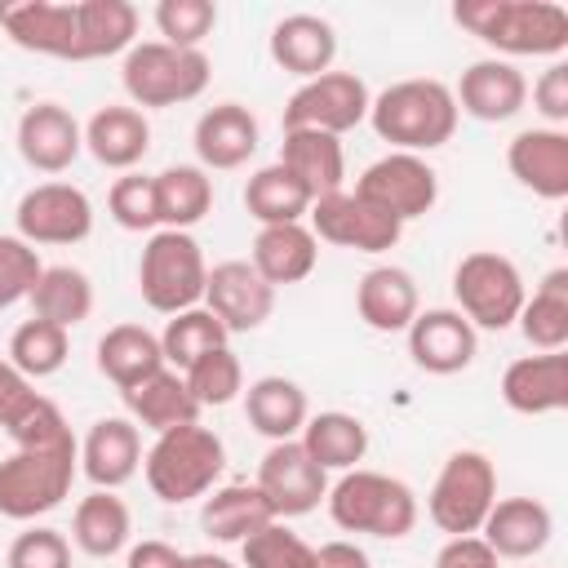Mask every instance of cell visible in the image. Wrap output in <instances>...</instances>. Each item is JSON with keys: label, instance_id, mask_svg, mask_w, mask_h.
Masks as SVG:
<instances>
[{"label": "cell", "instance_id": "6da1fadb", "mask_svg": "<svg viewBox=\"0 0 568 568\" xmlns=\"http://www.w3.org/2000/svg\"><path fill=\"white\" fill-rule=\"evenodd\" d=\"M453 22L510 58H559L568 49V9L555 0H457Z\"/></svg>", "mask_w": 568, "mask_h": 568}, {"label": "cell", "instance_id": "7a4b0ae2", "mask_svg": "<svg viewBox=\"0 0 568 568\" xmlns=\"http://www.w3.org/2000/svg\"><path fill=\"white\" fill-rule=\"evenodd\" d=\"M457 120H462V111L453 102V89L430 75L395 80L368 102L373 133L382 142H390V151H408V155H426V151H439L444 142H453Z\"/></svg>", "mask_w": 568, "mask_h": 568}, {"label": "cell", "instance_id": "3957f363", "mask_svg": "<svg viewBox=\"0 0 568 568\" xmlns=\"http://www.w3.org/2000/svg\"><path fill=\"white\" fill-rule=\"evenodd\" d=\"M222 466H226V444H222L217 430H209L200 422L155 435V444L142 453L146 488L164 506H182V501L209 497L213 484L222 479Z\"/></svg>", "mask_w": 568, "mask_h": 568}, {"label": "cell", "instance_id": "277c9868", "mask_svg": "<svg viewBox=\"0 0 568 568\" xmlns=\"http://www.w3.org/2000/svg\"><path fill=\"white\" fill-rule=\"evenodd\" d=\"M328 519L342 532H364L382 541H399L417 528V493L382 470H342L337 484H328Z\"/></svg>", "mask_w": 568, "mask_h": 568}, {"label": "cell", "instance_id": "5b68a950", "mask_svg": "<svg viewBox=\"0 0 568 568\" xmlns=\"http://www.w3.org/2000/svg\"><path fill=\"white\" fill-rule=\"evenodd\" d=\"M213 80V62L204 49H173L164 40H138L120 62V84L129 106L160 111L195 102Z\"/></svg>", "mask_w": 568, "mask_h": 568}, {"label": "cell", "instance_id": "8992f818", "mask_svg": "<svg viewBox=\"0 0 568 568\" xmlns=\"http://www.w3.org/2000/svg\"><path fill=\"white\" fill-rule=\"evenodd\" d=\"M80 475V444H53V448H13L0 462V515L31 524L49 510H58L71 497V484Z\"/></svg>", "mask_w": 568, "mask_h": 568}, {"label": "cell", "instance_id": "52a82bcc", "mask_svg": "<svg viewBox=\"0 0 568 568\" xmlns=\"http://www.w3.org/2000/svg\"><path fill=\"white\" fill-rule=\"evenodd\" d=\"M209 262L191 231H151L138 257V293L151 311L178 315L204 302Z\"/></svg>", "mask_w": 568, "mask_h": 568}, {"label": "cell", "instance_id": "ba28073f", "mask_svg": "<svg viewBox=\"0 0 568 568\" xmlns=\"http://www.w3.org/2000/svg\"><path fill=\"white\" fill-rule=\"evenodd\" d=\"M497 501V466L479 448H457L439 466L430 493H426V515L439 532L448 537H475L479 524L488 519Z\"/></svg>", "mask_w": 568, "mask_h": 568}, {"label": "cell", "instance_id": "9c48e42d", "mask_svg": "<svg viewBox=\"0 0 568 568\" xmlns=\"http://www.w3.org/2000/svg\"><path fill=\"white\" fill-rule=\"evenodd\" d=\"M453 297H457V311L475 324V333L479 328L501 333L519 320L528 288H524L519 266L506 253L475 248L453 266Z\"/></svg>", "mask_w": 568, "mask_h": 568}, {"label": "cell", "instance_id": "30bf717a", "mask_svg": "<svg viewBox=\"0 0 568 568\" xmlns=\"http://www.w3.org/2000/svg\"><path fill=\"white\" fill-rule=\"evenodd\" d=\"M368 84L355 71H324L315 80H302L284 102V129H315L342 138L346 129L368 120Z\"/></svg>", "mask_w": 568, "mask_h": 568}, {"label": "cell", "instance_id": "8fae6325", "mask_svg": "<svg viewBox=\"0 0 568 568\" xmlns=\"http://www.w3.org/2000/svg\"><path fill=\"white\" fill-rule=\"evenodd\" d=\"M13 235L36 244H80L93 235V200L75 182H36L18 195L13 209Z\"/></svg>", "mask_w": 568, "mask_h": 568}, {"label": "cell", "instance_id": "7c38bea8", "mask_svg": "<svg viewBox=\"0 0 568 568\" xmlns=\"http://www.w3.org/2000/svg\"><path fill=\"white\" fill-rule=\"evenodd\" d=\"M355 195H364L368 204H377L395 222H413V217H426L435 209V200H439V173L426 164V155L386 151L382 160H373L355 178Z\"/></svg>", "mask_w": 568, "mask_h": 568}, {"label": "cell", "instance_id": "4fadbf2b", "mask_svg": "<svg viewBox=\"0 0 568 568\" xmlns=\"http://www.w3.org/2000/svg\"><path fill=\"white\" fill-rule=\"evenodd\" d=\"M306 217H311L306 226H311L315 240L351 248V253H386L404 235V222H395L390 213H382L377 204H368L364 195H355L346 186L324 195V200H315Z\"/></svg>", "mask_w": 568, "mask_h": 568}, {"label": "cell", "instance_id": "5bb4252c", "mask_svg": "<svg viewBox=\"0 0 568 568\" xmlns=\"http://www.w3.org/2000/svg\"><path fill=\"white\" fill-rule=\"evenodd\" d=\"M262 497L271 501L275 519H297V515H311L324 497H328V470H320L311 462V453L297 444V439H284V444H271L257 462V479Z\"/></svg>", "mask_w": 568, "mask_h": 568}, {"label": "cell", "instance_id": "9a60e30c", "mask_svg": "<svg viewBox=\"0 0 568 568\" xmlns=\"http://www.w3.org/2000/svg\"><path fill=\"white\" fill-rule=\"evenodd\" d=\"M200 306L213 311V320L226 333H257L271 320V311H275V288L244 257H231V262L209 266L204 302Z\"/></svg>", "mask_w": 568, "mask_h": 568}, {"label": "cell", "instance_id": "2e32d148", "mask_svg": "<svg viewBox=\"0 0 568 568\" xmlns=\"http://www.w3.org/2000/svg\"><path fill=\"white\" fill-rule=\"evenodd\" d=\"M404 337H408L413 364L422 373H435V377H453V373L470 368L479 355V333L457 306L417 311V320L404 328Z\"/></svg>", "mask_w": 568, "mask_h": 568}, {"label": "cell", "instance_id": "e0dca14e", "mask_svg": "<svg viewBox=\"0 0 568 568\" xmlns=\"http://www.w3.org/2000/svg\"><path fill=\"white\" fill-rule=\"evenodd\" d=\"M84 151V124L62 102H36L18 115V155L36 173H67Z\"/></svg>", "mask_w": 568, "mask_h": 568}, {"label": "cell", "instance_id": "ac0fdd59", "mask_svg": "<svg viewBox=\"0 0 568 568\" xmlns=\"http://www.w3.org/2000/svg\"><path fill=\"white\" fill-rule=\"evenodd\" d=\"M0 31L27 53L75 62V0H0Z\"/></svg>", "mask_w": 568, "mask_h": 568}, {"label": "cell", "instance_id": "d6986e66", "mask_svg": "<svg viewBox=\"0 0 568 568\" xmlns=\"http://www.w3.org/2000/svg\"><path fill=\"white\" fill-rule=\"evenodd\" d=\"M453 102L462 115L479 120V124H506L524 111L528 102V80L515 62L506 58H479L462 71L457 89H453Z\"/></svg>", "mask_w": 568, "mask_h": 568}, {"label": "cell", "instance_id": "ffe728a7", "mask_svg": "<svg viewBox=\"0 0 568 568\" xmlns=\"http://www.w3.org/2000/svg\"><path fill=\"white\" fill-rule=\"evenodd\" d=\"M195 155H200V169L204 173H226V169H244L262 142V129H257V115L244 106V102H213L200 120H195Z\"/></svg>", "mask_w": 568, "mask_h": 568}, {"label": "cell", "instance_id": "44dd1931", "mask_svg": "<svg viewBox=\"0 0 568 568\" xmlns=\"http://www.w3.org/2000/svg\"><path fill=\"white\" fill-rule=\"evenodd\" d=\"M506 169L537 200H564L568 195V133L546 129V124L519 129L506 142Z\"/></svg>", "mask_w": 568, "mask_h": 568}, {"label": "cell", "instance_id": "7402d4cb", "mask_svg": "<svg viewBox=\"0 0 568 568\" xmlns=\"http://www.w3.org/2000/svg\"><path fill=\"white\" fill-rule=\"evenodd\" d=\"M501 399L519 417H546L568 408V355L537 351V355L510 359L501 373Z\"/></svg>", "mask_w": 568, "mask_h": 568}, {"label": "cell", "instance_id": "603a6c76", "mask_svg": "<svg viewBox=\"0 0 568 568\" xmlns=\"http://www.w3.org/2000/svg\"><path fill=\"white\" fill-rule=\"evenodd\" d=\"M550 532H555V515H550L546 501H537V497H497L475 537L497 559H532L550 546Z\"/></svg>", "mask_w": 568, "mask_h": 568}, {"label": "cell", "instance_id": "cb8c5ba5", "mask_svg": "<svg viewBox=\"0 0 568 568\" xmlns=\"http://www.w3.org/2000/svg\"><path fill=\"white\" fill-rule=\"evenodd\" d=\"M80 470L93 488H124L142 470V430L129 417H98L80 439Z\"/></svg>", "mask_w": 568, "mask_h": 568}, {"label": "cell", "instance_id": "d4e9b609", "mask_svg": "<svg viewBox=\"0 0 568 568\" xmlns=\"http://www.w3.org/2000/svg\"><path fill=\"white\" fill-rule=\"evenodd\" d=\"M271 62L284 71V75H297V80H315L324 71H333V58H337V31L328 18L320 13H288L271 27Z\"/></svg>", "mask_w": 568, "mask_h": 568}, {"label": "cell", "instance_id": "484cf974", "mask_svg": "<svg viewBox=\"0 0 568 568\" xmlns=\"http://www.w3.org/2000/svg\"><path fill=\"white\" fill-rule=\"evenodd\" d=\"M84 151L115 173H133L151 151V124L129 102H106L84 124Z\"/></svg>", "mask_w": 568, "mask_h": 568}, {"label": "cell", "instance_id": "4316f807", "mask_svg": "<svg viewBox=\"0 0 568 568\" xmlns=\"http://www.w3.org/2000/svg\"><path fill=\"white\" fill-rule=\"evenodd\" d=\"M355 311L373 333H404L422 311V293H417L413 271H404L395 262L364 271L355 284Z\"/></svg>", "mask_w": 568, "mask_h": 568}, {"label": "cell", "instance_id": "83f0119b", "mask_svg": "<svg viewBox=\"0 0 568 568\" xmlns=\"http://www.w3.org/2000/svg\"><path fill=\"white\" fill-rule=\"evenodd\" d=\"M320 262V240L311 235L306 222H284V226H257L253 235V253H248V266L271 284V288H284V284H302Z\"/></svg>", "mask_w": 568, "mask_h": 568}, {"label": "cell", "instance_id": "f1b7e54d", "mask_svg": "<svg viewBox=\"0 0 568 568\" xmlns=\"http://www.w3.org/2000/svg\"><path fill=\"white\" fill-rule=\"evenodd\" d=\"M124 395V408H129V422L151 430V435H164V430H178V426H191L200 422V404L195 395L186 390V377L178 368H160L151 373L146 382L120 390Z\"/></svg>", "mask_w": 568, "mask_h": 568}, {"label": "cell", "instance_id": "f546056e", "mask_svg": "<svg viewBox=\"0 0 568 568\" xmlns=\"http://www.w3.org/2000/svg\"><path fill=\"white\" fill-rule=\"evenodd\" d=\"M244 417L248 426L271 439V444H284V439H297L306 417H311V404H306V390L293 382V377H280V373H266L257 382L244 386Z\"/></svg>", "mask_w": 568, "mask_h": 568}, {"label": "cell", "instance_id": "4dcf8cb0", "mask_svg": "<svg viewBox=\"0 0 568 568\" xmlns=\"http://www.w3.org/2000/svg\"><path fill=\"white\" fill-rule=\"evenodd\" d=\"M280 164L306 186L311 200H324V195L342 191V182H346V151H342V138H333V133L284 129Z\"/></svg>", "mask_w": 568, "mask_h": 568}, {"label": "cell", "instance_id": "1f68e13d", "mask_svg": "<svg viewBox=\"0 0 568 568\" xmlns=\"http://www.w3.org/2000/svg\"><path fill=\"white\" fill-rule=\"evenodd\" d=\"M138 44V9L129 0H75V62L129 53Z\"/></svg>", "mask_w": 568, "mask_h": 568}, {"label": "cell", "instance_id": "d6a6232c", "mask_svg": "<svg viewBox=\"0 0 568 568\" xmlns=\"http://www.w3.org/2000/svg\"><path fill=\"white\" fill-rule=\"evenodd\" d=\"M98 373L115 386L129 390L138 382H146L151 373L164 368V351H160V333L142 328V324H111L98 337Z\"/></svg>", "mask_w": 568, "mask_h": 568}, {"label": "cell", "instance_id": "836d02e7", "mask_svg": "<svg viewBox=\"0 0 568 568\" xmlns=\"http://www.w3.org/2000/svg\"><path fill=\"white\" fill-rule=\"evenodd\" d=\"M275 519V510H271V501L262 497V488L257 484H222V488H213L209 497H204V506H200V528H204V537H213V541H222V546H240L244 537H253L257 528H266Z\"/></svg>", "mask_w": 568, "mask_h": 568}, {"label": "cell", "instance_id": "e575fe53", "mask_svg": "<svg viewBox=\"0 0 568 568\" xmlns=\"http://www.w3.org/2000/svg\"><path fill=\"white\" fill-rule=\"evenodd\" d=\"M133 537V515L124 506V497L93 488L89 497H80L75 515H71V541L75 550H84L89 559H111L120 550H129Z\"/></svg>", "mask_w": 568, "mask_h": 568}, {"label": "cell", "instance_id": "d590c367", "mask_svg": "<svg viewBox=\"0 0 568 568\" xmlns=\"http://www.w3.org/2000/svg\"><path fill=\"white\" fill-rule=\"evenodd\" d=\"M297 444L311 453V462L320 470H355L368 453V426L355 417V413H342V408H328V413H311Z\"/></svg>", "mask_w": 568, "mask_h": 568}, {"label": "cell", "instance_id": "8d00e7d4", "mask_svg": "<svg viewBox=\"0 0 568 568\" xmlns=\"http://www.w3.org/2000/svg\"><path fill=\"white\" fill-rule=\"evenodd\" d=\"M27 306H31L36 320H49V324L71 333L75 324H84L93 315V280L80 266H67V262L44 266L36 288H31V297H27Z\"/></svg>", "mask_w": 568, "mask_h": 568}, {"label": "cell", "instance_id": "74e56055", "mask_svg": "<svg viewBox=\"0 0 568 568\" xmlns=\"http://www.w3.org/2000/svg\"><path fill=\"white\" fill-rule=\"evenodd\" d=\"M311 195L306 186L275 160V164H262L248 173L244 182V209L257 226H284V222H306L311 213Z\"/></svg>", "mask_w": 568, "mask_h": 568}, {"label": "cell", "instance_id": "f35d334b", "mask_svg": "<svg viewBox=\"0 0 568 568\" xmlns=\"http://www.w3.org/2000/svg\"><path fill=\"white\" fill-rule=\"evenodd\" d=\"M155 204L164 231H191L213 213V178L200 164H169L155 173Z\"/></svg>", "mask_w": 568, "mask_h": 568}, {"label": "cell", "instance_id": "ab89813d", "mask_svg": "<svg viewBox=\"0 0 568 568\" xmlns=\"http://www.w3.org/2000/svg\"><path fill=\"white\" fill-rule=\"evenodd\" d=\"M519 333L532 351H564L568 346V266H555L541 275L532 297H524Z\"/></svg>", "mask_w": 568, "mask_h": 568}, {"label": "cell", "instance_id": "60d3db41", "mask_svg": "<svg viewBox=\"0 0 568 568\" xmlns=\"http://www.w3.org/2000/svg\"><path fill=\"white\" fill-rule=\"evenodd\" d=\"M67 355H71V333L58 328V324H49V320H36V315H31V320H22V324L13 328L4 359H9L22 377L40 382V377L62 373Z\"/></svg>", "mask_w": 568, "mask_h": 568}, {"label": "cell", "instance_id": "b9f144b4", "mask_svg": "<svg viewBox=\"0 0 568 568\" xmlns=\"http://www.w3.org/2000/svg\"><path fill=\"white\" fill-rule=\"evenodd\" d=\"M226 337H231V333L213 320V311L191 306V311L169 315V324H164V333H160V351H164V364H169V368L186 373V368H191L195 359H204L209 351L226 346Z\"/></svg>", "mask_w": 568, "mask_h": 568}, {"label": "cell", "instance_id": "7bdbcfd3", "mask_svg": "<svg viewBox=\"0 0 568 568\" xmlns=\"http://www.w3.org/2000/svg\"><path fill=\"white\" fill-rule=\"evenodd\" d=\"M182 377H186V390L195 395L200 408H226L231 399L244 395V364H240V355H235L231 346L209 351V355L195 359Z\"/></svg>", "mask_w": 568, "mask_h": 568}, {"label": "cell", "instance_id": "ee69618b", "mask_svg": "<svg viewBox=\"0 0 568 568\" xmlns=\"http://www.w3.org/2000/svg\"><path fill=\"white\" fill-rule=\"evenodd\" d=\"M240 568H315V546H306L284 519H271L240 541Z\"/></svg>", "mask_w": 568, "mask_h": 568}, {"label": "cell", "instance_id": "f6af8a7d", "mask_svg": "<svg viewBox=\"0 0 568 568\" xmlns=\"http://www.w3.org/2000/svg\"><path fill=\"white\" fill-rule=\"evenodd\" d=\"M106 213H111V222L120 226V231H160V204H155V178H146V173H120L115 182H111V191H106Z\"/></svg>", "mask_w": 568, "mask_h": 568}, {"label": "cell", "instance_id": "bcb514c9", "mask_svg": "<svg viewBox=\"0 0 568 568\" xmlns=\"http://www.w3.org/2000/svg\"><path fill=\"white\" fill-rule=\"evenodd\" d=\"M151 18H155V31L164 44L200 49L217 27V4L213 0H160Z\"/></svg>", "mask_w": 568, "mask_h": 568}, {"label": "cell", "instance_id": "7dc6e473", "mask_svg": "<svg viewBox=\"0 0 568 568\" xmlns=\"http://www.w3.org/2000/svg\"><path fill=\"white\" fill-rule=\"evenodd\" d=\"M40 271H44V262L22 235H0V311L27 302Z\"/></svg>", "mask_w": 568, "mask_h": 568}, {"label": "cell", "instance_id": "c3c4849f", "mask_svg": "<svg viewBox=\"0 0 568 568\" xmlns=\"http://www.w3.org/2000/svg\"><path fill=\"white\" fill-rule=\"evenodd\" d=\"M4 568H71V541L58 528L31 524L27 532L13 537Z\"/></svg>", "mask_w": 568, "mask_h": 568}, {"label": "cell", "instance_id": "681fc988", "mask_svg": "<svg viewBox=\"0 0 568 568\" xmlns=\"http://www.w3.org/2000/svg\"><path fill=\"white\" fill-rule=\"evenodd\" d=\"M4 435L13 439V448H53V444L75 439L71 426H67V417H62V408H58L53 399H44V395H40Z\"/></svg>", "mask_w": 568, "mask_h": 568}, {"label": "cell", "instance_id": "f907efd6", "mask_svg": "<svg viewBox=\"0 0 568 568\" xmlns=\"http://www.w3.org/2000/svg\"><path fill=\"white\" fill-rule=\"evenodd\" d=\"M532 106L546 120V129H564L568 124V62L564 58H555L532 80Z\"/></svg>", "mask_w": 568, "mask_h": 568}, {"label": "cell", "instance_id": "816d5d0a", "mask_svg": "<svg viewBox=\"0 0 568 568\" xmlns=\"http://www.w3.org/2000/svg\"><path fill=\"white\" fill-rule=\"evenodd\" d=\"M40 399V390H36V382L31 377H22L9 359H0V430H9L31 404Z\"/></svg>", "mask_w": 568, "mask_h": 568}, {"label": "cell", "instance_id": "f5cc1de1", "mask_svg": "<svg viewBox=\"0 0 568 568\" xmlns=\"http://www.w3.org/2000/svg\"><path fill=\"white\" fill-rule=\"evenodd\" d=\"M435 568H497V555L479 537H448L435 555Z\"/></svg>", "mask_w": 568, "mask_h": 568}, {"label": "cell", "instance_id": "db71d44e", "mask_svg": "<svg viewBox=\"0 0 568 568\" xmlns=\"http://www.w3.org/2000/svg\"><path fill=\"white\" fill-rule=\"evenodd\" d=\"M124 568H186V555L160 537H146L138 546H129L124 555Z\"/></svg>", "mask_w": 568, "mask_h": 568}, {"label": "cell", "instance_id": "11a10c76", "mask_svg": "<svg viewBox=\"0 0 568 568\" xmlns=\"http://www.w3.org/2000/svg\"><path fill=\"white\" fill-rule=\"evenodd\" d=\"M315 568H373V559H368L364 546H355L346 537H333L315 550Z\"/></svg>", "mask_w": 568, "mask_h": 568}, {"label": "cell", "instance_id": "9f6ffc18", "mask_svg": "<svg viewBox=\"0 0 568 568\" xmlns=\"http://www.w3.org/2000/svg\"><path fill=\"white\" fill-rule=\"evenodd\" d=\"M186 568H240V564H231L226 555H213V550H200V555H186Z\"/></svg>", "mask_w": 568, "mask_h": 568}]
</instances>
